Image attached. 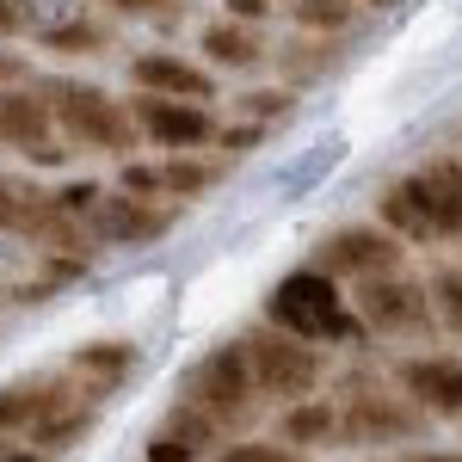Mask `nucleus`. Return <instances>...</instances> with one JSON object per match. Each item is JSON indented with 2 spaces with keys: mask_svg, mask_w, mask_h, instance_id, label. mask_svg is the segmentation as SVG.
Returning a JSON list of instances; mask_svg holds the SVG:
<instances>
[{
  "mask_svg": "<svg viewBox=\"0 0 462 462\" xmlns=\"http://www.w3.org/2000/svg\"><path fill=\"white\" fill-rule=\"evenodd\" d=\"M383 228L401 241H462V161H431L383 191Z\"/></svg>",
  "mask_w": 462,
  "mask_h": 462,
  "instance_id": "obj_1",
  "label": "nucleus"
},
{
  "mask_svg": "<svg viewBox=\"0 0 462 462\" xmlns=\"http://www.w3.org/2000/svg\"><path fill=\"white\" fill-rule=\"evenodd\" d=\"M265 327L296 333V339H309V346H364V327H357V315H352V296L333 284L327 272H315V265L290 272L284 284L265 296Z\"/></svg>",
  "mask_w": 462,
  "mask_h": 462,
  "instance_id": "obj_2",
  "label": "nucleus"
},
{
  "mask_svg": "<svg viewBox=\"0 0 462 462\" xmlns=\"http://www.w3.org/2000/svg\"><path fill=\"white\" fill-rule=\"evenodd\" d=\"M37 93H43V106L56 117V136L69 148L130 161L136 124H130V106L124 99H111L106 87H93V80H37Z\"/></svg>",
  "mask_w": 462,
  "mask_h": 462,
  "instance_id": "obj_3",
  "label": "nucleus"
},
{
  "mask_svg": "<svg viewBox=\"0 0 462 462\" xmlns=\"http://www.w3.org/2000/svg\"><path fill=\"white\" fill-rule=\"evenodd\" d=\"M352 315L364 333H376V339H394V346H420L431 339V290L413 284V278H401V272H383V278H364L352 284Z\"/></svg>",
  "mask_w": 462,
  "mask_h": 462,
  "instance_id": "obj_4",
  "label": "nucleus"
},
{
  "mask_svg": "<svg viewBox=\"0 0 462 462\" xmlns=\"http://www.w3.org/2000/svg\"><path fill=\"white\" fill-rule=\"evenodd\" d=\"M185 407H198L216 431L222 426H247L253 407H259V389H253V370H247V352H241V339H228V346H216L191 364V376H185V394H179Z\"/></svg>",
  "mask_w": 462,
  "mask_h": 462,
  "instance_id": "obj_5",
  "label": "nucleus"
},
{
  "mask_svg": "<svg viewBox=\"0 0 462 462\" xmlns=\"http://www.w3.org/2000/svg\"><path fill=\"white\" fill-rule=\"evenodd\" d=\"M253 370V389L272 394V401H302V394L320 389V352L296 333H278V327H259L241 339Z\"/></svg>",
  "mask_w": 462,
  "mask_h": 462,
  "instance_id": "obj_6",
  "label": "nucleus"
},
{
  "mask_svg": "<svg viewBox=\"0 0 462 462\" xmlns=\"http://www.w3.org/2000/svg\"><path fill=\"white\" fill-rule=\"evenodd\" d=\"M401 253L407 241L389 235L383 222H352V228H333L315 247V272H327L333 284H364V278H383V272H401Z\"/></svg>",
  "mask_w": 462,
  "mask_h": 462,
  "instance_id": "obj_7",
  "label": "nucleus"
},
{
  "mask_svg": "<svg viewBox=\"0 0 462 462\" xmlns=\"http://www.w3.org/2000/svg\"><path fill=\"white\" fill-rule=\"evenodd\" d=\"M0 143L19 148L37 167H62L69 161V143L56 136V117L43 106V93L37 87H19V80L0 87Z\"/></svg>",
  "mask_w": 462,
  "mask_h": 462,
  "instance_id": "obj_8",
  "label": "nucleus"
},
{
  "mask_svg": "<svg viewBox=\"0 0 462 462\" xmlns=\"http://www.w3.org/2000/svg\"><path fill=\"white\" fill-rule=\"evenodd\" d=\"M130 124H136V136H148L154 148H167V154L216 143V117H210V106H198V99L143 93V99H130Z\"/></svg>",
  "mask_w": 462,
  "mask_h": 462,
  "instance_id": "obj_9",
  "label": "nucleus"
},
{
  "mask_svg": "<svg viewBox=\"0 0 462 462\" xmlns=\"http://www.w3.org/2000/svg\"><path fill=\"white\" fill-rule=\"evenodd\" d=\"M426 431V413L407 401V394H376V389H357L339 413V438L346 444H407Z\"/></svg>",
  "mask_w": 462,
  "mask_h": 462,
  "instance_id": "obj_10",
  "label": "nucleus"
},
{
  "mask_svg": "<svg viewBox=\"0 0 462 462\" xmlns=\"http://www.w3.org/2000/svg\"><path fill=\"white\" fill-rule=\"evenodd\" d=\"M0 228L32 235V241H43L50 253L80 247V222L56 210L50 191H37V185H25V179H6V173H0Z\"/></svg>",
  "mask_w": 462,
  "mask_h": 462,
  "instance_id": "obj_11",
  "label": "nucleus"
},
{
  "mask_svg": "<svg viewBox=\"0 0 462 462\" xmlns=\"http://www.w3.org/2000/svg\"><path fill=\"white\" fill-rule=\"evenodd\" d=\"M401 394L426 413V420H462V357L450 352H413L394 364Z\"/></svg>",
  "mask_w": 462,
  "mask_h": 462,
  "instance_id": "obj_12",
  "label": "nucleus"
},
{
  "mask_svg": "<svg viewBox=\"0 0 462 462\" xmlns=\"http://www.w3.org/2000/svg\"><path fill=\"white\" fill-rule=\"evenodd\" d=\"M179 222V204L173 198H99L93 204V235L106 247H154L167 228Z\"/></svg>",
  "mask_w": 462,
  "mask_h": 462,
  "instance_id": "obj_13",
  "label": "nucleus"
},
{
  "mask_svg": "<svg viewBox=\"0 0 462 462\" xmlns=\"http://www.w3.org/2000/svg\"><path fill=\"white\" fill-rule=\"evenodd\" d=\"M130 80L136 93H161V99H216V74L204 62H185L179 50H143L130 62Z\"/></svg>",
  "mask_w": 462,
  "mask_h": 462,
  "instance_id": "obj_14",
  "label": "nucleus"
},
{
  "mask_svg": "<svg viewBox=\"0 0 462 462\" xmlns=\"http://www.w3.org/2000/svg\"><path fill=\"white\" fill-rule=\"evenodd\" d=\"M204 56H210V69H228V74H247L259 69L265 56H272V43L259 37V25H241V19H216V25H204Z\"/></svg>",
  "mask_w": 462,
  "mask_h": 462,
  "instance_id": "obj_15",
  "label": "nucleus"
},
{
  "mask_svg": "<svg viewBox=\"0 0 462 462\" xmlns=\"http://www.w3.org/2000/svg\"><path fill=\"white\" fill-rule=\"evenodd\" d=\"M74 376H93L99 389H111V383H124L130 370H136V346H124V339H93V346H80V352L69 357Z\"/></svg>",
  "mask_w": 462,
  "mask_h": 462,
  "instance_id": "obj_16",
  "label": "nucleus"
},
{
  "mask_svg": "<svg viewBox=\"0 0 462 462\" xmlns=\"http://www.w3.org/2000/svg\"><path fill=\"white\" fill-rule=\"evenodd\" d=\"M216 179H222V161H204V154H167L161 161V191L173 198V204H185V198H204Z\"/></svg>",
  "mask_w": 462,
  "mask_h": 462,
  "instance_id": "obj_17",
  "label": "nucleus"
},
{
  "mask_svg": "<svg viewBox=\"0 0 462 462\" xmlns=\"http://www.w3.org/2000/svg\"><path fill=\"white\" fill-rule=\"evenodd\" d=\"M327 438H339V413H333L327 401H290V407H284V444H290V450H302V444H327Z\"/></svg>",
  "mask_w": 462,
  "mask_h": 462,
  "instance_id": "obj_18",
  "label": "nucleus"
},
{
  "mask_svg": "<svg viewBox=\"0 0 462 462\" xmlns=\"http://www.w3.org/2000/svg\"><path fill=\"white\" fill-rule=\"evenodd\" d=\"M290 19L315 37H333L357 19V0H290Z\"/></svg>",
  "mask_w": 462,
  "mask_h": 462,
  "instance_id": "obj_19",
  "label": "nucleus"
},
{
  "mask_svg": "<svg viewBox=\"0 0 462 462\" xmlns=\"http://www.w3.org/2000/svg\"><path fill=\"white\" fill-rule=\"evenodd\" d=\"M43 43H50L56 56H99V50H106V32H99L93 19H74V25H56V32H43Z\"/></svg>",
  "mask_w": 462,
  "mask_h": 462,
  "instance_id": "obj_20",
  "label": "nucleus"
},
{
  "mask_svg": "<svg viewBox=\"0 0 462 462\" xmlns=\"http://www.w3.org/2000/svg\"><path fill=\"white\" fill-rule=\"evenodd\" d=\"M431 315H438V320H444V327L462 339V272H457V265L431 278Z\"/></svg>",
  "mask_w": 462,
  "mask_h": 462,
  "instance_id": "obj_21",
  "label": "nucleus"
},
{
  "mask_svg": "<svg viewBox=\"0 0 462 462\" xmlns=\"http://www.w3.org/2000/svg\"><path fill=\"white\" fill-rule=\"evenodd\" d=\"M278 62H284L290 74H315L320 62H333V43H327V37H309V43H290V50H278Z\"/></svg>",
  "mask_w": 462,
  "mask_h": 462,
  "instance_id": "obj_22",
  "label": "nucleus"
},
{
  "mask_svg": "<svg viewBox=\"0 0 462 462\" xmlns=\"http://www.w3.org/2000/svg\"><path fill=\"white\" fill-rule=\"evenodd\" d=\"M241 111H247V117H259V124H272V117H290V111H296V99H290L284 87H259V93H247V99H241Z\"/></svg>",
  "mask_w": 462,
  "mask_h": 462,
  "instance_id": "obj_23",
  "label": "nucleus"
},
{
  "mask_svg": "<svg viewBox=\"0 0 462 462\" xmlns=\"http://www.w3.org/2000/svg\"><path fill=\"white\" fill-rule=\"evenodd\" d=\"M148 462H198V444H191V438H179V431L167 426V431H154V438H148Z\"/></svg>",
  "mask_w": 462,
  "mask_h": 462,
  "instance_id": "obj_24",
  "label": "nucleus"
},
{
  "mask_svg": "<svg viewBox=\"0 0 462 462\" xmlns=\"http://www.w3.org/2000/svg\"><path fill=\"white\" fill-rule=\"evenodd\" d=\"M117 185H124L130 198H167V191H161V167H143V161H124Z\"/></svg>",
  "mask_w": 462,
  "mask_h": 462,
  "instance_id": "obj_25",
  "label": "nucleus"
},
{
  "mask_svg": "<svg viewBox=\"0 0 462 462\" xmlns=\"http://www.w3.org/2000/svg\"><path fill=\"white\" fill-rule=\"evenodd\" d=\"M111 13H130V19H179L185 13V0H99Z\"/></svg>",
  "mask_w": 462,
  "mask_h": 462,
  "instance_id": "obj_26",
  "label": "nucleus"
},
{
  "mask_svg": "<svg viewBox=\"0 0 462 462\" xmlns=\"http://www.w3.org/2000/svg\"><path fill=\"white\" fill-rule=\"evenodd\" d=\"M216 462H296L290 444H228Z\"/></svg>",
  "mask_w": 462,
  "mask_h": 462,
  "instance_id": "obj_27",
  "label": "nucleus"
},
{
  "mask_svg": "<svg viewBox=\"0 0 462 462\" xmlns=\"http://www.w3.org/2000/svg\"><path fill=\"white\" fill-rule=\"evenodd\" d=\"M25 25H32V13H25V0H0V43H6V37H19Z\"/></svg>",
  "mask_w": 462,
  "mask_h": 462,
  "instance_id": "obj_28",
  "label": "nucleus"
},
{
  "mask_svg": "<svg viewBox=\"0 0 462 462\" xmlns=\"http://www.w3.org/2000/svg\"><path fill=\"white\" fill-rule=\"evenodd\" d=\"M272 13V0H228V19H241V25H259Z\"/></svg>",
  "mask_w": 462,
  "mask_h": 462,
  "instance_id": "obj_29",
  "label": "nucleus"
},
{
  "mask_svg": "<svg viewBox=\"0 0 462 462\" xmlns=\"http://www.w3.org/2000/svg\"><path fill=\"white\" fill-rule=\"evenodd\" d=\"M216 136H222V148H235V154H241V148H253L265 130H259V124H241V130H216Z\"/></svg>",
  "mask_w": 462,
  "mask_h": 462,
  "instance_id": "obj_30",
  "label": "nucleus"
},
{
  "mask_svg": "<svg viewBox=\"0 0 462 462\" xmlns=\"http://www.w3.org/2000/svg\"><path fill=\"white\" fill-rule=\"evenodd\" d=\"M13 80H25V62L13 50H0V87H13Z\"/></svg>",
  "mask_w": 462,
  "mask_h": 462,
  "instance_id": "obj_31",
  "label": "nucleus"
},
{
  "mask_svg": "<svg viewBox=\"0 0 462 462\" xmlns=\"http://www.w3.org/2000/svg\"><path fill=\"white\" fill-rule=\"evenodd\" d=\"M407 462H462V450H413Z\"/></svg>",
  "mask_w": 462,
  "mask_h": 462,
  "instance_id": "obj_32",
  "label": "nucleus"
},
{
  "mask_svg": "<svg viewBox=\"0 0 462 462\" xmlns=\"http://www.w3.org/2000/svg\"><path fill=\"white\" fill-rule=\"evenodd\" d=\"M370 6H394V0H370Z\"/></svg>",
  "mask_w": 462,
  "mask_h": 462,
  "instance_id": "obj_33",
  "label": "nucleus"
}]
</instances>
